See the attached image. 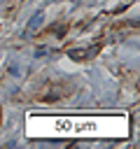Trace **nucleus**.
<instances>
[{
  "label": "nucleus",
  "mask_w": 140,
  "mask_h": 149,
  "mask_svg": "<svg viewBox=\"0 0 140 149\" xmlns=\"http://www.w3.org/2000/svg\"><path fill=\"white\" fill-rule=\"evenodd\" d=\"M98 49H100V47H89V49H70V51H68V56H70L72 61H89V58H93V56L98 54Z\"/></svg>",
  "instance_id": "obj_1"
},
{
  "label": "nucleus",
  "mask_w": 140,
  "mask_h": 149,
  "mask_svg": "<svg viewBox=\"0 0 140 149\" xmlns=\"http://www.w3.org/2000/svg\"><path fill=\"white\" fill-rule=\"evenodd\" d=\"M54 33H56V37H65V33H68V26H65V23H63V26H58V28L54 26Z\"/></svg>",
  "instance_id": "obj_3"
},
{
  "label": "nucleus",
  "mask_w": 140,
  "mask_h": 149,
  "mask_svg": "<svg viewBox=\"0 0 140 149\" xmlns=\"http://www.w3.org/2000/svg\"><path fill=\"white\" fill-rule=\"evenodd\" d=\"M9 74H12V77H19V68H16V63H14V61L9 63Z\"/></svg>",
  "instance_id": "obj_4"
},
{
  "label": "nucleus",
  "mask_w": 140,
  "mask_h": 149,
  "mask_svg": "<svg viewBox=\"0 0 140 149\" xmlns=\"http://www.w3.org/2000/svg\"><path fill=\"white\" fill-rule=\"evenodd\" d=\"M47 51H49L47 47H37V49H35V56H47Z\"/></svg>",
  "instance_id": "obj_5"
},
{
  "label": "nucleus",
  "mask_w": 140,
  "mask_h": 149,
  "mask_svg": "<svg viewBox=\"0 0 140 149\" xmlns=\"http://www.w3.org/2000/svg\"><path fill=\"white\" fill-rule=\"evenodd\" d=\"M42 23H44V12H42V9H37V12L30 16V21H28V26H26V33H23V37H30V33H33V30H37Z\"/></svg>",
  "instance_id": "obj_2"
}]
</instances>
